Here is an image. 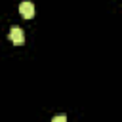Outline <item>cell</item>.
<instances>
[{"mask_svg":"<svg viewBox=\"0 0 122 122\" xmlns=\"http://www.w3.org/2000/svg\"><path fill=\"white\" fill-rule=\"evenodd\" d=\"M51 122H67V116L65 114H57V116H53Z\"/></svg>","mask_w":122,"mask_h":122,"instance_id":"cell-3","label":"cell"},{"mask_svg":"<svg viewBox=\"0 0 122 122\" xmlns=\"http://www.w3.org/2000/svg\"><path fill=\"white\" fill-rule=\"evenodd\" d=\"M19 13L25 17V19H32L34 17V4L32 2H21L19 4Z\"/></svg>","mask_w":122,"mask_h":122,"instance_id":"cell-1","label":"cell"},{"mask_svg":"<svg viewBox=\"0 0 122 122\" xmlns=\"http://www.w3.org/2000/svg\"><path fill=\"white\" fill-rule=\"evenodd\" d=\"M10 40L13 42V44H23L25 42V32H23V29H19V27H11L10 29Z\"/></svg>","mask_w":122,"mask_h":122,"instance_id":"cell-2","label":"cell"}]
</instances>
